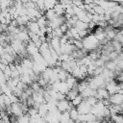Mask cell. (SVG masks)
<instances>
[{"label": "cell", "instance_id": "8fae6325", "mask_svg": "<svg viewBox=\"0 0 123 123\" xmlns=\"http://www.w3.org/2000/svg\"><path fill=\"white\" fill-rule=\"evenodd\" d=\"M74 27L77 29V30H87V23H85L81 20H77Z\"/></svg>", "mask_w": 123, "mask_h": 123}, {"label": "cell", "instance_id": "8992f818", "mask_svg": "<svg viewBox=\"0 0 123 123\" xmlns=\"http://www.w3.org/2000/svg\"><path fill=\"white\" fill-rule=\"evenodd\" d=\"M26 27H27L28 31L31 32V33H33V34H37V33L39 31V27H38L37 21H29L26 24Z\"/></svg>", "mask_w": 123, "mask_h": 123}, {"label": "cell", "instance_id": "9a60e30c", "mask_svg": "<svg viewBox=\"0 0 123 123\" xmlns=\"http://www.w3.org/2000/svg\"><path fill=\"white\" fill-rule=\"evenodd\" d=\"M92 9L94 11V13H96V14H104L105 13V10L102 7H100L99 5H93Z\"/></svg>", "mask_w": 123, "mask_h": 123}, {"label": "cell", "instance_id": "52a82bcc", "mask_svg": "<svg viewBox=\"0 0 123 123\" xmlns=\"http://www.w3.org/2000/svg\"><path fill=\"white\" fill-rule=\"evenodd\" d=\"M53 10H54L55 13H56L58 16H62V15L64 14V8H63V6H62L60 2H57V3L54 5Z\"/></svg>", "mask_w": 123, "mask_h": 123}, {"label": "cell", "instance_id": "2e32d148", "mask_svg": "<svg viewBox=\"0 0 123 123\" xmlns=\"http://www.w3.org/2000/svg\"><path fill=\"white\" fill-rule=\"evenodd\" d=\"M30 87L32 88L33 91H37L41 86L38 85V83H37V81H34V82H32V83L30 84Z\"/></svg>", "mask_w": 123, "mask_h": 123}, {"label": "cell", "instance_id": "ba28073f", "mask_svg": "<svg viewBox=\"0 0 123 123\" xmlns=\"http://www.w3.org/2000/svg\"><path fill=\"white\" fill-rule=\"evenodd\" d=\"M65 83H66V85H67V86L69 87V89L72 87V86H74L75 85H77L78 84V81H77V79L75 78V77H73L72 75H68L67 76V78L65 79V81H64Z\"/></svg>", "mask_w": 123, "mask_h": 123}, {"label": "cell", "instance_id": "30bf717a", "mask_svg": "<svg viewBox=\"0 0 123 123\" xmlns=\"http://www.w3.org/2000/svg\"><path fill=\"white\" fill-rule=\"evenodd\" d=\"M37 23L39 28H43V27H46L48 25V20L45 18L44 15H41L40 17H38L37 19Z\"/></svg>", "mask_w": 123, "mask_h": 123}, {"label": "cell", "instance_id": "5bb4252c", "mask_svg": "<svg viewBox=\"0 0 123 123\" xmlns=\"http://www.w3.org/2000/svg\"><path fill=\"white\" fill-rule=\"evenodd\" d=\"M83 100H84V99H83V97H82V96H81V94L79 93V94H78V95H77L73 100H71L70 102H71V104H72V106H73V107H77V106H78V105H79Z\"/></svg>", "mask_w": 123, "mask_h": 123}, {"label": "cell", "instance_id": "7c38bea8", "mask_svg": "<svg viewBox=\"0 0 123 123\" xmlns=\"http://www.w3.org/2000/svg\"><path fill=\"white\" fill-rule=\"evenodd\" d=\"M68 113H69V117H70V119H72V120L75 121V120L78 118L79 112H78V111L76 110L75 107H73L72 109H70V110L68 111Z\"/></svg>", "mask_w": 123, "mask_h": 123}, {"label": "cell", "instance_id": "4fadbf2b", "mask_svg": "<svg viewBox=\"0 0 123 123\" xmlns=\"http://www.w3.org/2000/svg\"><path fill=\"white\" fill-rule=\"evenodd\" d=\"M69 75L68 72H66L65 70L63 69H61V71L58 73V78H59V81H65V79L67 78V76Z\"/></svg>", "mask_w": 123, "mask_h": 123}, {"label": "cell", "instance_id": "d6986e66", "mask_svg": "<svg viewBox=\"0 0 123 123\" xmlns=\"http://www.w3.org/2000/svg\"><path fill=\"white\" fill-rule=\"evenodd\" d=\"M30 1H31V0H20V2H21L23 5L26 4V3H28V2H30Z\"/></svg>", "mask_w": 123, "mask_h": 123}, {"label": "cell", "instance_id": "e0dca14e", "mask_svg": "<svg viewBox=\"0 0 123 123\" xmlns=\"http://www.w3.org/2000/svg\"><path fill=\"white\" fill-rule=\"evenodd\" d=\"M73 45L75 46L76 49H83V42H82V39H74V40H73Z\"/></svg>", "mask_w": 123, "mask_h": 123}, {"label": "cell", "instance_id": "9c48e42d", "mask_svg": "<svg viewBox=\"0 0 123 123\" xmlns=\"http://www.w3.org/2000/svg\"><path fill=\"white\" fill-rule=\"evenodd\" d=\"M43 15L45 16V18H46L48 21H51V20H53L55 17L58 16V15L55 13V12H54L53 9H48V10H46Z\"/></svg>", "mask_w": 123, "mask_h": 123}, {"label": "cell", "instance_id": "ac0fdd59", "mask_svg": "<svg viewBox=\"0 0 123 123\" xmlns=\"http://www.w3.org/2000/svg\"><path fill=\"white\" fill-rule=\"evenodd\" d=\"M59 28L61 29V31H62L63 34H65V32H66L68 29H69V28H68V26L66 25V23H65V22H64V23H62V24H61Z\"/></svg>", "mask_w": 123, "mask_h": 123}, {"label": "cell", "instance_id": "277c9868", "mask_svg": "<svg viewBox=\"0 0 123 123\" xmlns=\"http://www.w3.org/2000/svg\"><path fill=\"white\" fill-rule=\"evenodd\" d=\"M108 99L111 105H121L123 102V95L119 93H114L110 95Z\"/></svg>", "mask_w": 123, "mask_h": 123}, {"label": "cell", "instance_id": "6da1fadb", "mask_svg": "<svg viewBox=\"0 0 123 123\" xmlns=\"http://www.w3.org/2000/svg\"><path fill=\"white\" fill-rule=\"evenodd\" d=\"M82 42H83V48H85L87 51L95 50L100 45V43H99L98 39L95 37L94 34H89L86 37H85L84 38H82Z\"/></svg>", "mask_w": 123, "mask_h": 123}, {"label": "cell", "instance_id": "ffe728a7", "mask_svg": "<svg viewBox=\"0 0 123 123\" xmlns=\"http://www.w3.org/2000/svg\"><path fill=\"white\" fill-rule=\"evenodd\" d=\"M16 123H17V122H16Z\"/></svg>", "mask_w": 123, "mask_h": 123}, {"label": "cell", "instance_id": "3957f363", "mask_svg": "<svg viewBox=\"0 0 123 123\" xmlns=\"http://www.w3.org/2000/svg\"><path fill=\"white\" fill-rule=\"evenodd\" d=\"M75 108H76V110L78 111L79 114H85V113L90 112L91 106H90L87 102H86L85 100H83V101H82L77 107H75Z\"/></svg>", "mask_w": 123, "mask_h": 123}, {"label": "cell", "instance_id": "5b68a950", "mask_svg": "<svg viewBox=\"0 0 123 123\" xmlns=\"http://www.w3.org/2000/svg\"><path fill=\"white\" fill-rule=\"evenodd\" d=\"M10 110L12 114L15 115V116H19L21 114H23V111L21 110V106H20V102L17 103H12L10 106Z\"/></svg>", "mask_w": 123, "mask_h": 123}, {"label": "cell", "instance_id": "7a4b0ae2", "mask_svg": "<svg viewBox=\"0 0 123 123\" xmlns=\"http://www.w3.org/2000/svg\"><path fill=\"white\" fill-rule=\"evenodd\" d=\"M56 108L59 111L61 112H63V111H68L70 109L73 108L72 104L70 101L66 100V99H63V100H60V101H57L56 103Z\"/></svg>", "mask_w": 123, "mask_h": 123}]
</instances>
